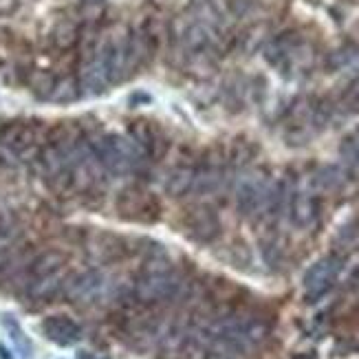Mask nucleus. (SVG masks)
Wrapping results in <instances>:
<instances>
[{
  "mask_svg": "<svg viewBox=\"0 0 359 359\" xmlns=\"http://www.w3.org/2000/svg\"><path fill=\"white\" fill-rule=\"evenodd\" d=\"M183 227L187 231V236L196 243H212L221 233V221L212 208L208 205H196L183 218Z\"/></svg>",
  "mask_w": 359,
  "mask_h": 359,
  "instance_id": "obj_8",
  "label": "nucleus"
},
{
  "mask_svg": "<svg viewBox=\"0 0 359 359\" xmlns=\"http://www.w3.org/2000/svg\"><path fill=\"white\" fill-rule=\"evenodd\" d=\"M339 154H341V159H344L346 168L359 170V128H355L353 133H348L341 139Z\"/></svg>",
  "mask_w": 359,
  "mask_h": 359,
  "instance_id": "obj_19",
  "label": "nucleus"
},
{
  "mask_svg": "<svg viewBox=\"0 0 359 359\" xmlns=\"http://www.w3.org/2000/svg\"><path fill=\"white\" fill-rule=\"evenodd\" d=\"M77 84H80V93H84L86 97L104 95L108 86H113V77L97 51L88 57H82L80 71H77Z\"/></svg>",
  "mask_w": 359,
  "mask_h": 359,
  "instance_id": "obj_5",
  "label": "nucleus"
},
{
  "mask_svg": "<svg viewBox=\"0 0 359 359\" xmlns=\"http://www.w3.org/2000/svg\"><path fill=\"white\" fill-rule=\"evenodd\" d=\"M93 154L97 157L102 168L106 172L115 177H126L133 175L137 168H142L146 157L139 150L130 137H119V135H97V137H86Z\"/></svg>",
  "mask_w": 359,
  "mask_h": 359,
  "instance_id": "obj_2",
  "label": "nucleus"
},
{
  "mask_svg": "<svg viewBox=\"0 0 359 359\" xmlns=\"http://www.w3.org/2000/svg\"><path fill=\"white\" fill-rule=\"evenodd\" d=\"M13 231V218L7 212H0V238L11 236Z\"/></svg>",
  "mask_w": 359,
  "mask_h": 359,
  "instance_id": "obj_25",
  "label": "nucleus"
},
{
  "mask_svg": "<svg viewBox=\"0 0 359 359\" xmlns=\"http://www.w3.org/2000/svg\"><path fill=\"white\" fill-rule=\"evenodd\" d=\"M18 7V0H0V13H11Z\"/></svg>",
  "mask_w": 359,
  "mask_h": 359,
  "instance_id": "obj_26",
  "label": "nucleus"
},
{
  "mask_svg": "<svg viewBox=\"0 0 359 359\" xmlns=\"http://www.w3.org/2000/svg\"><path fill=\"white\" fill-rule=\"evenodd\" d=\"M108 289V278L100 269H88L82 273H75L65 283V295L71 302H93L104 295Z\"/></svg>",
  "mask_w": 359,
  "mask_h": 359,
  "instance_id": "obj_6",
  "label": "nucleus"
},
{
  "mask_svg": "<svg viewBox=\"0 0 359 359\" xmlns=\"http://www.w3.org/2000/svg\"><path fill=\"white\" fill-rule=\"evenodd\" d=\"M341 267H344V258L331 254L324 256L318 262L311 264V269L304 273V291L309 300H318L322 295L331 289V285L335 283V278L339 276Z\"/></svg>",
  "mask_w": 359,
  "mask_h": 359,
  "instance_id": "obj_4",
  "label": "nucleus"
},
{
  "mask_svg": "<svg viewBox=\"0 0 359 359\" xmlns=\"http://www.w3.org/2000/svg\"><path fill=\"white\" fill-rule=\"evenodd\" d=\"M77 97H80V84H77V77L73 75H65L55 80L53 93H51V102L53 104H73Z\"/></svg>",
  "mask_w": 359,
  "mask_h": 359,
  "instance_id": "obj_17",
  "label": "nucleus"
},
{
  "mask_svg": "<svg viewBox=\"0 0 359 359\" xmlns=\"http://www.w3.org/2000/svg\"><path fill=\"white\" fill-rule=\"evenodd\" d=\"M65 264H67L65 254L55 252V249H51V252H44V254L36 256L34 260L27 264L25 283H27V280H31V278H40V276H46V273H53V271L65 269Z\"/></svg>",
  "mask_w": 359,
  "mask_h": 359,
  "instance_id": "obj_14",
  "label": "nucleus"
},
{
  "mask_svg": "<svg viewBox=\"0 0 359 359\" xmlns=\"http://www.w3.org/2000/svg\"><path fill=\"white\" fill-rule=\"evenodd\" d=\"M65 289V269L46 273L40 278H31L25 283V293L31 300H51L55 293Z\"/></svg>",
  "mask_w": 359,
  "mask_h": 359,
  "instance_id": "obj_13",
  "label": "nucleus"
},
{
  "mask_svg": "<svg viewBox=\"0 0 359 359\" xmlns=\"http://www.w3.org/2000/svg\"><path fill=\"white\" fill-rule=\"evenodd\" d=\"M0 146L9 148L18 159H25L27 154L40 152V142H38V128L31 126L29 121H11L3 126L0 133Z\"/></svg>",
  "mask_w": 359,
  "mask_h": 359,
  "instance_id": "obj_7",
  "label": "nucleus"
},
{
  "mask_svg": "<svg viewBox=\"0 0 359 359\" xmlns=\"http://www.w3.org/2000/svg\"><path fill=\"white\" fill-rule=\"evenodd\" d=\"M86 249H88L90 258H95V260L106 264V262L119 260L123 254H126V243L117 236H113V233H108V231H100V233H95V236L88 238Z\"/></svg>",
  "mask_w": 359,
  "mask_h": 359,
  "instance_id": "obj_11",
  "label": "nucleus"
},
{
  "mask_svg": "<svg viewBox=\"0 0 359 359\" xmlns=\"http://www.w3.org/2000/svg\"><path fill=\"white\" fill-rule=\"evenodd\" d=\"M117 210L123 218H128V221L152 223V221H157L161 214V203L157 201L154 194L146 192L144 187L130 185L119 194Z\"/></svg>",
  "mask_w": 359,
  "mask_h": 359,
  "instance_id": "obj_3",
  "label": "nucleus"
},
{
  "mask_svg": "<svg viewBox=\"0 0 359 359\" xmlns=\"http://www.w3.org/2000/svg\"><path fill=\"white\" fill-rule=\"evenodd\" d=\"M194 181V165H175L165 177V192L170 196H183L192 190Z\"/></svg>",
  "mask_w": 359,
  "mask_h": 359,
  "instance_id": "obj_15",
  "label": "nucleus"
},
{
  "mask_svg": "<svg viewBox=\"0 0 359 359\" xmlns=\"http://www.w3.org/2000/svg\"><path fill=\"white\" fill-rule=\"evenodd\" d=\"M236 351H233L231 346H227L225 341H212L205 357L203 359H236Z\"/></svg>",
  "mask_w": 359,
  "mask_h": 359,
  "instance_id": "obj_21",
  "label": "nucleus"
},
{
  "mask_svg": "<svg viewBox=\"0 0 359 359\" xmlns=\"http://www.w3.org/2000/svg\"><path fill=\"white\" fill-rule=\"evenodd\" d=\"M223 179H225V161L221 154L210 152L198 165H194V181H192L190 192H194L198 196L214 194L221 190Z\"/></svg>",
  "mask_w": 359,
  "mask_h": 359,
  "instance_id": "obj_9",
  "label": "nucleus"
},
{
  "mask_svg": "<svg viewBox=\"0 0 359 359\" xmlns=\"http://www.w3.org/2000/svg\"><path fill=\"white\" fill-rule=\"evenodd\" d=\"M183 289V280L165 256H154L144 262L135 285L133 298L148 306H159L175 300Z\"/></svg>",
  "mask_w": 359,
  "mask_h": 359,
  "instance_id": "obj_1",
  "label": "nucleus"
},
{
  "mask_svg": "<svg viewBox=\"0 0 359 359\" xmlns=\"http://www.w3.org/2000/svg\"><path fill=\"white\" fill-rule=\"evenodd\" d=\"M15 252L9 247H0V276H9L15 267Z\"/></svg>",
  "mask_w": 359,
  "mask_h": 359,
  "instance_id": "obj_23",
  "label": "nucleus"
},
{
  "mask_svg": "<svg viewBox=\"0 0 359 359\" xmlns=\"http://www.w3.org/2000/svg\"><path fill=\"white\" fill-rule=\"evenodd\" d=\"M287 212H289V221H291L293 227L309 229V227L316 225L318 216H320V203L311 192L298 190V192L289 194Z\"/></svg>",
  "mask_w": 359,
  "mask_h": 359,
  "instance_id": "obj_10",
  "label": "nucleus"
},
{
  "mask_svg": "<svg viewBox=\"0 0 359 359\" xmlns=\"http://www.w3.org/2000/svg\"><path fill=\"white\" fill-rule=\"evenodd\" d=\"M341 108H344V113H359V84H353L344 93V97H341Z\"/></svg>",
  "mask_w": 359,
  "mask_h": 359,
  "instance_id": "obj_22",
  "label": "nucleus"
},
{
  "mask_svg": "<svg viewBox=\"0 0 359 359\" xmlns=\"http://www.w3.org/2000/svg\"><path fill=\"white\" fill-rule=\"evenodd\" d=\"M51 42L62 51H69L80 42V25H75L71 20H62L53 27L51 31Z\"/></svg>",
  "mask_w": 359,
  "mask_h": 359,
  "instance_id": "obj_16",
  "label": "nucleus"
},
{
  "mask_svg": "<svg viewBox=\"0 0 359 359\" xmlns=\"http://www.w3.org/2000/svg\"><path fill=\"white\" fill-rule=\"evenodd\" d=\"M18 163V157L5 146H0V170H13Z\"/></svg>",
  "mask_w": 359,
  "mask_h": 359,
  "instance_id": "obj_24",
  "label": "nucleus"
},
{
  "mask_svg": "<svg viewBox=\"0 0 359 359\" xmlns=\"http://www.w3.org/2000/svg\"><path fill=\"white\" fill-rule=\"evenodd\" d=\"M351 285L353 287H359V264L353 269V273H351Z\"/></svg>",
  "mask_w": 359,
  "mask_h": 359,
  "instance_id": "obj_27",
  "label": "nucleus"
},
{
  "mask_svg": "<svg viewBox=\"0 0 359 359\" xmlns=\"http://www.w3.org/2000/svg\"><path fill=\"white\" fill-rule=\"evenodd\" d=\"M346 170L339 168V165H329V168H322L320 172L316 175V185L320 190H337L346 183Z\"/></svg>",
  "mask_w": 359,
  "mask_h": 359,
  "instance_id": "obj_18",
  "label": "nucleus"
},
{
  "mask_svg": "<svg viewBox=\"0 0 359 359\" xmlns=\"http://www.w3.org/2000/svg\"><path fill=\"white\" fill-rule=\"evenodd\" d=\"M42 333L60 346H71L80 339V326L67 316H51L44 320Z\"/></svg>",
  "mask_w": 359,
  "mask_h": 359,
  "instance_id": "obj_12",
  "label": "nucleus"
},
{
  "mask_svg": "<svg viewBox=\"0 0 359 359\" xmlns=\"http://www.w3.org/2000/svg\"><path fill=\"white\" fill-rule=\"evenodd\" d=\"M53 86H55V77L46 71H38L29 77V88L34 90V95L40 100H49L53 93Z\"/></svg>",
  "mask_w": 359,
  "mask_h": 359,
  "instance_id": "obj_20",
  "label": "nucleus"
}]
</instances>
